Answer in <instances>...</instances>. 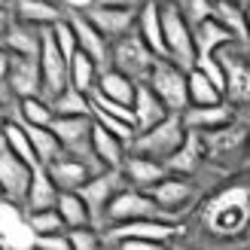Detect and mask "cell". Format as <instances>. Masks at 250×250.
Instances as JSON below:
<instances>
[{
  "label": "cell",
  "instance_id": "obj_30",
  "mask_svg": "<svg viewBox=\"0 0 250 250\" xmlns=\"http://www.w3.org/2000/svg\"><path fill=\"white\" fill-rule=\"evenodd\" d=\"M214 19L235 37V40L247 43V16H244V6H238L235 0H214Z\"/></svg>",
  "mask_w": 250,
  "mask_h": 250
},
{
  "label": "cell",
  "instance_id": "obj_45",
  "mask_svg": "<svg viewBox=\"0 0 250 250\" xmlns=\"http://www.w3.org/2000/svg\"><path fill=\"white\" fill-rule=\"evenodd\" d=\"M6 31H9V21L3 16V9H0V37H6Z\"/></svg>",
  "mask_w": 250,
  "mask_h": 250
},
{
  "label": "cell",
  "instance_id": "obj_4",
  "mask_svg": "<svg viewBox=\"0 0 250 250\" xmlns=\"http://www.w3.org/2000/svg\"><path fill=\"white\" fill-rule=\"evenodd\" d=\"M146 85L159 95V101L165 104L171 113H183V110L189 107V73L180 70L174 61L156 58Z\"/></svg>",
  "mask_w": 250,
  "mask_h": 250
},
{
  "label": "cell",
  "instance_id": "obj_34",
  "mask_svg": "<svg viewBox=\"0 0 250 250\" xmlns=\"http://www.w3.org/2000/svg\"><path fill=\"white\" fill-rule=\"evenodd\" d=\"M52 113L55 116H92V98L77 92L73 85H67L52 101Z\"/></svg>",
  "mask_w": 250,
  "mask_h": 250
},
{
  "label": "cell",
  "instance_id": "obj_42",
  "mask_svg": "<svg viewBox=\"0 0 250 250\" xmlns=\"http://www.w3.org/2000/svg\"><path fill=\"white\" fill-rule=\"evenodd\" d=\"M119 250H165V244H159V241H141V238H125V241H119Z\"/></svg>",
  "mask_w": 250,
  "mask_h": 250
},
{
  "label": "cell",
  "instance_id": "obj_26",
  "mask_svg": "<svg viewBox=\"0 0 250 250\" xmlns=\"http://www.w3.org/2000/svg\"><path fill=\"white\" fill-rule=\"evenodd\" d=\"M58 189L55 183L49 180L46 168H37L34 171V183L28 189V198H24V208H28V214H37V210H55L58 208Z\"/></svg>",
  "mask_w": 250,
  "mask_h": 250
},
{
  "label": "cell",
  "instance_id": "obj_33",
  "mask_svg": "<svg viewBox=\"0 0 250 250\" xmlns=\"http://www.w3.org/2000/svg\"><path fill=\"white\" fill-rule=\"evenodd\" d=\"M223 104V89H217L202 70H189V107H214Z\"/></svg>",
  "mask_w": 250,
  "mask_h": 250
},
{
  "label": "cell",
  "instance_id": "obj_35",
  "mask_svg": "<svg viewBox=\"0 0 250 250\" xmlns=\"http://www.w3.org/2000/svg\"><path fill=\"white\" fill-rule=\"evenodd\" d=\"M244 137V128H238V125H226V128H220V131H210V134H205V146L210 149L214 156H223V153H229V149H235V144H238Z\"/></svg>",
  "mask_w": 250,
  "mask_h": 250
},
{
  "label": "cell",
  "instance_id": "obj_3",
  "mask_svg": "<svg viewBox=\"0 0 250 250\" xmlns=\"http://www.w3.org/2000/svg\"><path fill=\"white\" fill-rule=\"evenodd\" d=\"M162 9V34H165V49H168V61H174L180 70H195V37L189 21L183 19V12L177 3L171 6H159Z\"/></svg>",
  "mask_w": 250,
  "mask_h": 250
},
{
  "label": "cell",
  "instance_id": "obj_48",
  "mask_svg": "<svg viewBox=\"0 0 250 250\" xmlns=\"http://www.w3.org/2000/svg\"><path fill=\"white\" fill-rule=\"evenodd\" d=\"M149 3H156V6H171V3H177V0H149Z\"/></svg>",
  "mask_w": 250,
  "mask_h": 250
},
{
  "label": "cell",
  "instance_id": "obj_32",
  "mask_svg": "<svg viewBox=\"0 0 250 250\" xmlns=\"http://www.w3.org/2000/svg\"><path fill=\"white\" fill-rule=\"evenodd\" d=\"M55 210L61 214V220H64L67 229H83V226H89V220H92V210L80 198V192H61Z\"/></svg>",
  "mask_w": 250,
  "mask_h": 250
},
{
  "label": "cell",
  "instance_id": "obj_46",
  "mask_svg": "<svg viewBox=\"0 0 250 250\" xmlns=\"http://www.w3.org/2000/svg\"><path fill=\"white\" fill-rule=\"evenodd\" d=\"M67 3H73V6H85V9H89V6H95V0H67Z\"/></svg>",
  "mask_w": 250,
  "mask_h": 250
},
{
  "label": "cell",
  "instance_id": "obj_37",
  "mask_svg": "<svg viewBox=\"0 0 250 250\" xmlns=\"http://www.w3.org/2000/svg\"><path fill=\"white\" fill-rule=\"evenodd\" d=\"M21 119L28 125H52L55 113H52V104L46 98H24L21 101Z\"/></svg>",
  "mask_w": 250,
  "mask_h": 250
},
{
  "label": "cell",
  "instance_id": "obj_7",
  "mask_svg": "<svg viewBox=\"0 0 250 250\" xmlns=\"http://www.w3.org/2000/svg\"><path fill=\"white\" fill-rule=\"evenodd\" d=\"M31 183H34V168L24 165L19 156H12L9 149L0 144V192H3L9 202L24 205Z\"/></svg>",
  "mask_w": 250,
  "mask_h": 250
},
{
  "label": "cell",
  "instance_id": "obj_53",
  "mask_svg": "<svg viewBox=\"0 0 250 250\" xmlns=\"http://www.w3.org/2000/svg\"><path fill=\"white\" fill-rule=\"evenodd\" d=\"M0 195H3V192H0Z\"/></svg>",
  "mask_w": 250,
  "mask_h": 250
},
{
  "label": "cell",
  "instance_id": "obj_15",
  "mask_svg": "<svg viewBox=\"0 0 250 250\" xmlns=\"http://www.w3.org/2000/svg\"><path fill=\"white\" fill-rule=\"evenodd\" d=\"M186 131H198V134H210V131H220L232 122V107L229 101L214 104V107H186L180 113Z\"/></svg>",
  "mask_w": 250,
  "mask_h": 250
},
{
  "label": "cell",
  "instance_id": "obj_23",
  "mask_svg": "<svg viewBox=\"0 0 250 250\" xmlns=\"http://www.w3.org/2000/svg\"><path fill=\"white\" fill-rule=\"evenodd\" d=\"M149 195H153V202L159 205V210H177V208H183L192 198V186H189L186 177H174V174H168L162 183H156L153 189H149Z\"/></svg>",
  "mask_w": 250,
  "mask_h": 250
},
{
  "label": "cell",
  "instance_id": "obj_43",
  "mask_svg": "<svg viewBox=\"0 0 250 250\" xmlns=\"http://www.w3.org/2000/svg\"><path fill=\"white\" fill-rule=\"evenodd\" d=\"M98 6H113V9H131V12H141V6L146 0H95Z\"/></svg>",
  "mask_w": 250,
  "mask_h": 250
},
{
  "label": "cell",
  "instance_id": "obj_27",
  "mask_svg": "<svg viewBox=\"0 0 250 250\" xmlns=\"http://www.w3.org/2000/svg\"><path fill=\"white\" fill-rule=\"evenodd\" d=\"M16 16H19V21L31 24V28H40V31L61 21L58 6L49 3V0H16Z\"/></svg>",
  "mask_w": 250,
  "mask_h": 250
},
{
  "label": "cell",
  "instance_id": "obj_25",
  "mask_svg": "<svg viewBox=\"0 0 250 250\" xmlns=\"http://www.w3.org/2000/svg\"><path fill=\"white\" fill-rule=\"evenodd\" d=\"M202 153H205L202 137H198V131H189L186 141H183V146L165 162L168 174H174V177H186V174H192L198 168V162H202Z\"/></svg>",
  "mask_w": 250,
  "mask_h": 250
},
{
  "label": "cell",
  "instance_id": "obj_11",
  "mask_svg": "<svg viewBox=\"0 0 250 250\" xmlns=\"http://www.w3.org/2000/svg\"><path fill=\"white\" fill-rule=\"evenodd\" d=\"M122 183H125V174L122 171H101L98 177L85 180V186L80 189V198L89 205L92 214H98V210H104V214H107L110 202H113V198L125 189Z\"/></svg>",
  "mask_w": 250,
  "mask_h": 250
},
{
  "label": "cell",
  "instance_id": "obj_19",
  "mask_svg": "<svg viewBox=\"0 0 250 250\" xmlns=\"http://www.w3.org/2000/svg\"><path fill=\"white\" fill-rule=\"evenodd\" d=\"M46 174L55 183L58 192H80L85 186V180H89V168L80 159H70V156H61L52 165H46Z\"/></svg>",
  "mask_w": 250,
  "mask_h": 250
},
{
  "label": "cell",
  "instance_id": "obj_28",
  "mask_svg": "<svg viewBox=\"0 0 250 250\" xmlns=\"http://www.w3.org/2000/svg\"><path fill=\"white\" fill-rule=\"evenodd\" d=\"M21 125H24V131H28L31 144H34V153H37L43 168L64 156V146H61V141L55 137V131L49 128V125H28V122H21Z\"/></svg>",
  "mask_w": 250,
  "mask_h": 250
},
{
  "label": "cell",
  "instance_id": "obj_5",
  "mask_svg": "<svg viewBox=\"0 0 250 250\" xmlns=\"http://www.w3.org/2000/svg\"><path fill=\"white\" fill-rule=\"evenodd\" d=\"M153 64H156V52L141 40L137 31H131V34H125L122 40H116V46H113V67L122 70L125 77H131L137 85L149 80Z\"/></svg>",
  "mask_w": 250,
  "mask_h": 250
},
{
  "label": "cell",
  "instance_id": "obj_29",
  "mask_svg": "<svg viewBox=\"0 0 250 250\" xmlns=\"http://www.w3.org/2000/svg\"><path fill=\"white\" fill-rule=\"evenodd\" d=\"M0 144H3L12 156H19L24 165H31L34 171L43 168L40 159H37V153H34V144H31L28 131H24V125H19V122H6V125H3V134H0Z\"/></svg>",
  "mask_w": 250,
  "mask_h": 250
},
{
  "label": "cell",
  "instance_id": "obj_51",
  "mask_svg": "<svg viewBox=\"0 0 250 250\" xmlns=\"http://www.w3.org/2000/svg\"><path fill=\"white\" fill-rule=\"evenodd\" d=\"M0 9H3V0H0Z\"/></svg>",
  "mask_w": 250,
  "mask_h": 250
},
{
  "label": "cell",
  "instance_id": "obj_31",
  "mask_svg": "<svg viewBox=\"0 0 250 250\" xmlns=\"http://www.w3.org/2000/svg\"><path fill=\"white\" fill-rule=\"evenodd\" d=\"M98 77H101V67L85 55V52H77L70 58V85L83 95H92L98 89Z\"/></svg>",
  "mask_w": 250,
  "mask_h": 250
},
{
  "label": "cell",
  "instance_id": "obj_1",
  "mask_svg": "<svg viewBox=\"0 0 250 250\" xmlns=\"http://www.w3.org/2000/svg\"><path fill=\"white\" fill-rule=\"evenodd\" d=\"M202 220L214 235H223V238L238 235L250 220V192L241 189V186L223 189L208 202V208L202 210Z\"/></svg>",
  "mask_w": 250,
  "mask_h": 250
},
{
  "label": "cell",
  "instance_id": "obj_24",
  "mask_svg": "<svg viewBox=\"0 0 250 250\" xmlns=\"http://www.w3.org/2000/svg\"><path fill=\"white\" fill-rule=\"evenodd\" d=\"M6 49L12 55H24V58H40V49H43V31L40 28H31L24 21L9 24L6 31Z\"/></svg>",
  "mask_w": 250,
  "mask_h": 250
},
{
  "label": "cell",
  "instance_id": "obj_39",
  "mask_svg": "<svg viewBox=\"0 0 250 250\" xmlns=\"http://www.w3.org/2000/svg\"><path fill=\"white\" fill-rule=\"evenodd\" d=\"M183 19L189 21V28H198L202 21L214 19V0H177Z\"/></svg>",
  "mask_w": 250,
  "mask_h": 250
},
{
  "label": "cell",
  "instance_id": "obj_38",
  "mask_svg": "<svg viewBox=\"0 0 250 250\" xmlns=\"http://www.w3.org/2000/svg\"><path fill=\"white\" fill-rule=\"evenodd\" d=\"M28 229L34 235H52V232H64L67 226L58 210H37V214H28Z\"/></svg>",
  "mask_w": 250,
  "mask_h": 250
},
{
  "label": "cell",
  "instance_id": "obj_6",
  "mask_svg": "<svg viewBox=\"0 0 250 250\" xmlns=\"http://www.w3.org/2000/svg\"><path fill=\"white\" fill-rule=\"evenodd\" d=\"M40 73H43V98L49 104L55 101L70 85V61L58 52L49 28L43 31V49H40Z\"/></svg>",
  "mask_w": 250,
  "mask_h": 250
},
{
  "label": "cell",
  "instance_id": "obj_8",
  "mask_svg": "<svg viewBox=\"0 0 250 250\" xmlns=\"http://www.w3.org/2000/svg\"><path fill=\"white\" fill-rule=\"evenodd\" d=\"M159 205L153 202V195L144 189H122L107 208V217L116 223H134V220H156Z\"/></svg>",
  "mask_w": 250,
  "mask_h": 250
},
{
  "label": "cell",
  "instance_id": "obj_14",
  "mask_svg": "<svg viewBox=\"0 0 250 250\" xmlns=\"http://www.w3.org/2000/svg\"><path fill=\"white\" fill-rule=\"evenodd\" d=\"M180 229L165 220H134V223H119L116 229H110V238L125 241V238H141V241H159L168 244Z\"/></svg>",
  "mask_w": 250,
  "mask_h": 250
},
{
  "label": "cell",
  "instance_id": "obj_10",
  "mask_svg": "<svg viewBox=\"0 0 250 250\" xmlns=\"http://www.w3.org/2000/svg\"><path fill=\"white\" fill-rule=\"evenodd\" d=\"M85 19L95 24L104 40H122L125 34H131L137 28V12H131V9H113V6L95 3L85 9Z\"/></svg>",
  "mask_w": 250,
  "mask_h": 250
},
{
  "label": "cell",
  "instance_id": "obj_44",
  "mask_svg": "<svg viewBox=\"0 0 250 250\" xmlns=\"http://www.w3.org/2000/svg\"><path fill=\"white\" fill-rule=\"evenodd\" d=\"M9 64H12V52L6 46H0V83L9 77Z\"/></svg>",
  "mask_w": 250,
  "mask_h": 250
},
{
  "label": "cell",
  "instance_id": "obj_50",
  "mask_svg": "<svg viewBox=\"0 0 250 250\" xmlns=\"http://www.w3.org/2000/svg\"><path fill=\"white\" fill-rule=\"evenodd\" d=\"M0 250H12V247H0Z\"/></svg>",
  "mask_w": 250,
  "mask_h": 250
},
{
  "label": "cell",
  "instance_id": "obj_16",
  "mask_svg": "<svg viewBox=\"0 0 250 250\" xmlns=\"http://www.w3.org/2000/svg\"><path fill=\"white\" fill-rule=\"evenodd\" d=\"M70 24H73V34H77L80 52H85L101 70H107V61H110L107 55H110V49H107V40L98 34V28L83 16V12H73V16H70Z\"/></svg>",
  "mask_w": 250,
  "mask_h": 250
},
{
  "label": "cell",
  "instance_id": "obj_12",
  "mask_svg": "<svg viewBox=\"0 0 250 250\" xmlns=\"http://www.w3.org/2000/svg\"><path fill=\"white\" fill-rule=\"evenodd\" d=\"M9 89L19 95V101L24 98H40L43 95V73H40V58H24L12 55L9 64Z\"/></svg>",
  "mask_w": 250,
  "mask_h": 250
},
{
  "label": "cell",
  "instance_id": "obj_41",
  "mask_svg": "<svg viewBox=\"0 0 250 250\" xmlns=\"http://www.w3.org/2000/svg\"><path fill=\"white\" fill-rule=\"evenodd\" d=\"M70 247L73 250H98V235L92 226H83V229H70L67 232Z\"/></svg>",
  "mask_w": 250,
  "mask_h": 250
},
{
  "label": "cell",
  "instance_id": "obj_21",
  "mask_svg": "<svg viewBox=\"0 0 250 250\" xmlns=\"http://www.w3.org/2000/svg\"><path fill=\"white\" fill-rule=\"evenodd\" d=\"M98 95L110 98V101H119L125 107H134V95H137V83L131 77H125L122 70L116 67H107L101 70V77H98Z\"/></svg>",
  "mask_w": 250,
  "mask_h": 250
},
{
  "label": "cell",
  "instance_id": "obj_22",
  "mask_svg": "<svg viewBox=\"0 0 250 250\" xmlns=\"http://www.w3.org/2000/svg\"><path fill=\"white\" fill-rule=\"evenodd\" d=\"M122 174L137 186V189H153L156 183H162L168 177V168L162 165V162L144 159V156H128L125 165H122Z\"/></svg>",
  "mask_w": 250,
  "mask_h": 250
},
{
  "label": "cell",
  "instance_id": "obj_47",
  "mask_svg": "<svg viewBox=\"0 0 250 250\" xmlns=\"http://www.w3.org/2000/svg\"><path fill=\"white\" fill-rule=\"evenodd\" d=\"M244 16H247V46H250V3L244 6Z\"/></svg>",
  "mask_w": 250,
  "mask_h": 250
},
{
  "label": "cell",
  "instance_id": "obj_36",
  "mask_svg": "<svg viewBox=\"0 0 250 250\" xmlns=\"http://www.w3.org/2000/svg\"><path fill=\"white\" fill-rule=\"evenodd\" d=\"M49 34H52V40H55V46H58V52L64 55L67 61L80 52V43H77V34H73V24H70V19H61V21H55L52 28H49Z\"/></svg>",
  "mask_w": 250,
  "mask_h": 250
},
{
  "label": "cell",
  "instance_id": "obj_40",
  "mask_svg": "<svg viewBox=\"0 0 250 250\" xmlns=\"http://www.w3.org/2000/svg\"><path fill=\"white\" fill-rule=\"evenodd\" d=\"M31 250H73L67 232H52V235H34Z\"/></svg>",
  "mask_w": 250,
  "mask_h": 250
},
{
  "label": "cell",
  "instance_id": "obj_9",
  "mask_svg": "<svg viewBox=\"0 0 250 250\" xmlns=\"http://www.w3.org/2000/svg\"><path fill=\"white\" fill-rule=\"evenodd\" d=\"M220 67H223V77H226V101L232 104H250V61H244V55L238 52H229L226 49H220Z\"/></svg>",
  "mask_w": 250,
  "mask_h": 250
},
{
  "label": "cell",
  "instance_id": "obj_20",
  "mask_svg": "<svg viewBox=\"0 0 250 250\" xmlns=\"http://www.w3.org/2000/svg\"><path fill=\"white\" fill-rule=\"evenodd\" d=\"M137 34H141V40L156 52V58H168V49H165V34H162V9L156 3H146L141 6L137 12Z\"/></svg>",
  "mask_w": 250,
  "mask_h": 250
},
{
  "label": "cell",
  "instance_id": "obj_52",
  "mask_svg": "<svg viewBox=\"0 0 250 250\" xmlns=\"http://www.w3.org/2000/svg\"><path fill=\"white\" fill-rule=\"evenodd\" d=\"M0 95H3V89H0Z\"/></svg>",
  "mask_w": 250,
  "mask_h": 250
},
{
  "label": "cell",
  "instance_id": "obj_17",
  "mask_svg": "<svg viewBox=\"0 0 250 250\" xmlns=\"http://www.w3.org/2000/svg\"><path fill=\"white\" fill-rule=\"evenodd\" d=\"M168 116H171V110L159 101V95L149 89L146 83L137 85V95H134V125H137V131L156 128V125L165 122Z\"/></svg>",
  "mask_w": 250,
  "mask_h": 250
},
{
  "label": "cell",
  "instance_id": "obj_2",
  "mask_svg": "<svg viewBox=\"0 0 250 250\" xmlns=\"http://www.w3.org/2000/svg\"><path fill=\"white\" fill-rule=\"evenodd\" d=\"M186 125L180 119V113H171L165 122H159L156 128L149 131H137V137L128 144V156H144V159H153V162H165L177 153L186 141Z\"/></svg>",
  "mask_w": 250,
  "mask_h": 250
},
{
  "label": "cell",
  "instance_id": "obj_49",
  "mask_svg": "<svg viewBox=\"0 0 250 250\" xmlns=\"http://www.w3.org/2000/svg\"><path fill=\"white\" fill-rule=\"evenodd\" d=\"M3 125H6V116H3V104H0V134H3Z\"/></svg>",
  "mask_w": 250,
  "mask_h": 250
},
{
  "label": "cell",
  "instance_id": "obj_18",
  "mask_svg": "<svg viewBox=\"0 0 250 250\" xmlns=\"http://www.w3.org/2000/svg\"><path fill=\"white\" fill-rule=\"evenodd\" d=\"M92 153L98 156V162L107 168V171H122L125 165V153H128V144L119 141L116 134H110L107 128H101V125L95 122V128H92Z\"/></svg>",
  "mask_w": 250,
  "mask_h": 250
},
{
  "label": "cell",
  "instance_id": "obj_13",
  "mask_svg": "<svg viewBox=\"0 0 250 250\" xmlns=\"http://www.w3.org/2000/svg\"><path fill=\"white\" fill-rule=\"evenodd\" d=\"M49 128L55 131L61 146L70 149V153L80 156L85 146L92 149V128H95V119L92 116H55Z\"/></svg>",
  "mask_w": 250,
  "mask_h": 250
}]
</instances>
